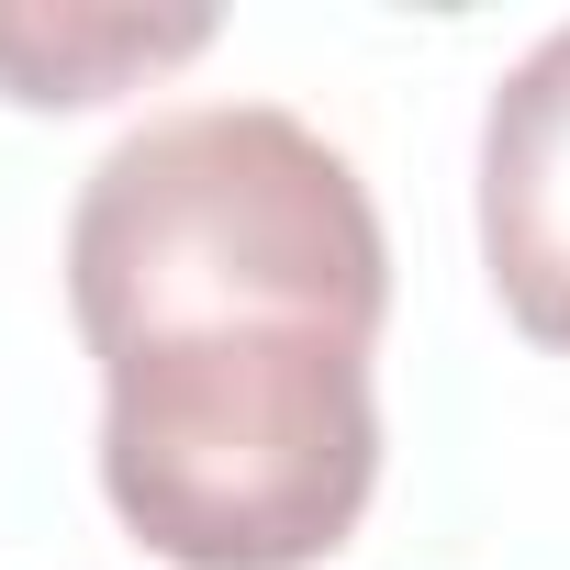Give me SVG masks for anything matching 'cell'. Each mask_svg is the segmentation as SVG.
I'll use <instances>...</instances> for the list:
<instances>
[{"mask_svg":"<svg viewBox=\"0 0 570 570\" xmlns=\"http://www.w3.org/2000/svg\"><path fill=\"white\" fill-rule=\"evenodd\" d=\"M101 358V503L168 570H314L381 492L392 235L347 146L279 101L146 112L68 202Z\"/></svg>","mask_w":570,"mask_h":570,"instance_id":"6da1fadb","label":"cell"},{"mask_svg":"<svg viewBox=\"0 0 570 570\" xmlns=\"http://www.w3.org/2000/svg\"><path fill=\"white\" fill-rule=\"evenodd\" d=\"M213 46V12H112V0H35V12H0V101L23 112H90L179 57Z\"/></svg>","mask_w":570,"mask_h":570,"instance_id":"3957f363","label":"cell"},{"mask_svg":"<svg viewBox=\"0 0 570 570\" xmlns=\"http://www.w3.org/2000/svg\"><path fill=\"white\" fill-rule=\"evenodd\" d=\"M481 268L525 347L570 358V23H548L481 101Z\"/></svg>","mask_w":570,"mask_h":570,"instance_id":"7a4b0ae2","label":"cell"}]
</instances>
